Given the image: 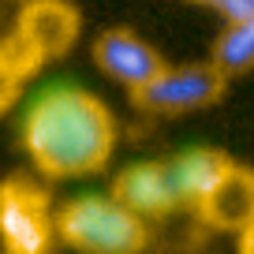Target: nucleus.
Here are the masks:
<instances>
[{"label": "nucleus", "instance_id": "obj_1", "mask_svg": "<svg viewBox=\"0 0 254 254\" xmlns=\"http://www.w3.org/2000/svg\"><path fill=\"white\" fill-rule=\"evenodd\" d=\"M116 116L82 86H49L23 112V150L41 180H86L112 161Z\"/></svg>", "mask_w": 254, "mask_h": 254}, {"label": "nucleus", "instance_id": "obj_2", "mask_svg": "<svg viewBox=\"0 0 254 254\" xmlns=\"http://www.w3.org/2000/svg\"><path fill=\"white\" fill-rule=\"evenodd\" d=\"M79 11L67 0H26L4 38H0V112L19 101L23 86L64 56L79 38Z\"/></svg>", "mask_w": 254, "mask_h": 254}, {"label": "nucleus", "instance_id": "obj_3", "mask_svg": "<svg viewBox=\"0 0 254 254\" xmlns=\"http://www.w3.org/2000/svg\"><path fill=\"white\" fill-rule=\"evenodd\" d=\"M56 239L75 254H142L150 228L112 194H79L56 209Z\"/></svg>", "mask_w": 254, "mask_h": 254}, {"label": "nucleus", "instance_id": "obj_4", "mask_svg": "<svg viewBox=\"0 0 254 254\" xmlns=\"http://www.w3.org/2000/svg\"><path fill=\"white\" fill-rule=\"evenodd\" d=\"M56 209L49 190L34 176L0 180V251L4 254H53Z\"/></svg>", "mask_w": 254, "mask_h": 254}, {"label": "nucleus", "instance_id": "obj_5", "mask_svg": "<svg viewBox=\"0 0 254 254\" xmlns=\"http://www.w3.org/2000/svg\"><path fill=\"white\" fill-rule=\"evenodd\" d=\"M224 79L209 60L202 64H165L142 90L131 94V105L150 116H187V112H202L209 105L221 101Z\"/></svg>", "mask_w": 254, "mask_h": 254}, {"label": "nucleus", "instance_id": "obj_6", "mask_svg": "<svg viewBox=\"0 0 254 254\" xmlns=\"http://www.w3.org/2000/svg\"><path fill=\"white\" fill-rule=\"evenodd\" d=\"M90 56H94L97 71L105 79H112L116 86L127 90V97L135 90H142L165 67V56L142 34L131 30V26H109V30H101L94 38V45H90Z\"/></svg>", "mask_w": 254, "mask_h": 254}, {"label": "nucleus", "instance_id": "obj_7", "mask_svg": "<svg viewBox=\"0 0 254 254\" xmlns=\"http://www.w3.org/2000/svg\"><path fill=\"white\" fill-rule=\"evenodd\" d=\"M109 194L142 221H161V217L183 209L168 161H135V165L120 168Z\"/></svg>", "mask_w": 254, "mask_h": 254}, {"label": "nucleus", "instance_id": "obj_8", "mask_svg": "<svg viewBox=\"0 0 254 254\" xmlns=\"http://www.w3.org/2000/svg\"><path fill=\"white\" fill-rule=\"evenodd\" d=\"M194 213H198V221L209 224V228L239 236V232L254 221V168L232 161V168L221 176V183L209 190L206 198L198 202Z\"/></svg>", "mask_w": 254, "mask_h": 254}, {"label": "nucleus", "instance_id": "obj_9", "mask_svg": "<svg viewBox=\"0 0 254 254\" xmlns=\"http://www.w3.org/2000/svg\"><path fill=\"white\" fill-rule=\"evenodd\" d=\"M168 168H172V180H176L183 209H198V202L232 168V157L213 150V146H194V150H183L176 157H168Z\"/></svg>", "mask_w": 254, "mask_h": 254}, {"label": "nucleus", "instance_id": "obj_10", "mask_svg": "<svg viewBox=\"0 0 254 254\" xmlns=\"http://www.w3.org/2000/svg\"><path fill=\"white\" fill-rule=\"evenodd\" d=\"M209 64L224 79H236V75L254 71V15L239 19V23H224V30L217 34Z\"/></svg>", "mask_w": 254, "mask_h": 254}, {"label": "nucleus", "instance_id": "obj_11", "mask_svg": "<svg viewBox=\"0 0 254 254\" xmlns=\"http://www.w3.org/2000/svg\"><path fill=\"white\" fill-rule=\"evenodd\" d=\"M213 11L224 23H239V19L254 15V0H213Z\"/></svg>", "mask_w": 254, "mask_h": 254}, {"label": "nucleus", "instance_id": "obj_12", "mask_svg": "<svg viewBox=\"0 0 254 254\" xmlns=\"http://www.w3.org/2000/svg\"><path fill=\"white\" fill-rule=\"evenodd\" d=\"M236 251H239V254H254V221L236 236Z\"/></svg>", "mask_w": 254, "mask_h": 254}, {"label": "nucleus", "instance_id": "obj_13", "mask_svg": "<svg viewBox=\"0 0 254 254\" xmlns=\"http://www.w3.org/2000/svg\"><path fill=\"white\" fill-rule=\"evenodd\" d=\"M187 4H202V8H213V0H187Z\"/></svg>", "mask_w": 254, "mask_h": 254}]
</instances>
